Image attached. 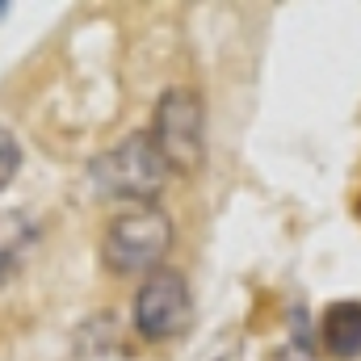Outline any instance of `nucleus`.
Listing matches in <instances>:
<instances>
[{
    "mask_svg": "<svg viewBox=\"0 0 361 361\" xmlns=\"http://www.w3.org/2000/svg\"><path fill=\"white\" fill-rule=\"evenodd\" d=\"M34 240H38V223L25 210H0V286L17 273Z\"/></svg>",
    "mask_w": 361,
    "mask_h": 361,
    "instance_id": "nucleus-6",
    "label": "nucleus"
},
{
    "mask_svg": "<svg viewBox=\"0 0 361 361\" xmlns=\"http://www.w3.org/2000/svg\"><path fill=\"white\" fill-rule=\"evenodd\" d=\"M152 147L173 177H197L206 169V101L202 92L173 85L156 97L152 109Z\"/></svg>",
    "mask_w": 361,
    "mask_h": 361,
    "instance_id": "nucleus-1",
    "label": "nucleus"
},
{
    "mask_svg": "<svg viewBox=\"0 0 361 361\" xmlns=\"http://www.w3.org/2000/svg\"><path fill=\"white\" fill-rule=\"evenodd\" d=\"M319 345L336 361L361 357V298H341L319 315Z\"/></svg>",
    "mask_w": 361,
    "mask_h": 361,
    "instance_id": "nucleus-5",
    "label": "nucleus"
},
{
    "mask_svg": "<svg viewBox=\"0 0 361 361\" xmlns=\"http://www.w3.org/2000/svg\"><path fill=\"white\" fill-rule=\"evenodd\" d=\"M130 324L147 345H169L180 341L193 328V290L177 269H156L147 273L135 290L130 302Z\"/></svg>",
    "mask_w": 361,
    "mask_h": 361,
    "instance_id": "nucleus-4",
    "label": "nucleus"
},
{
    "mask_svg": "<svg viewBox=\"0 0 361 361\" xmlns=\"http://www.w3.org/2000/svg\"><path fill=\"white\" fill-rule=\"evenodd\" d=\"M17 169H21V143H17V135L0 122V193L13 185Z\"/></svg>",
    "mask_w": 361,
    "mask_h": 361,
    "instance_id": "nucleus-7",
    "label": "nucleus"
},
{
    "mask_svg": "<svg viewBox=\"0 0 361 361\" xmlns=\"http://www.w3.org/2000/svg\"><path fill=\"white\" fill-rule=\"evenodd\" d=\"M169 177L173 173L156 156L147 130H135V135L118 139L114 147H105L89 164V180L101 197H126V202H139V206H152L164 193Z\"/></svg>",
    "mask_w": 361,
    "mask_h": 361,
    "instance_id": "nucleus-3",
    "label": "nucleus"
},
{
    "mask_svg": "<svg viewBox=\"0 0 361 361\" xmlns=\"http://www.w3.org/2000/svg\"><path fill=\"white\" fill-rule=\"evenodd\" d=\"M177 244V227L164 210L156 206H139L118 214L105 235H101V265L118 277H147V273L164 269V257Z\"/></svg>",
    "mask_w": 361,
    "mask_h": 361,
    "instance_id": "nucleus-2",
    "label": "nucleus"
},
{
    "mask_svg": "<svg viewBox=\"0 0 361 361\" xmlns=\"http://www.w3.org/2000/svg\"><path fill=\"white\" fill-rule=\"evenodd\" d=\"M273 361H311V353H302V349H281Z\"/></svg>",
    "mask_w": 361,
    "mask_h": 361,
    "instance_id": "nucleus-8",
    "label": "nucleus"
}]
</instances>
